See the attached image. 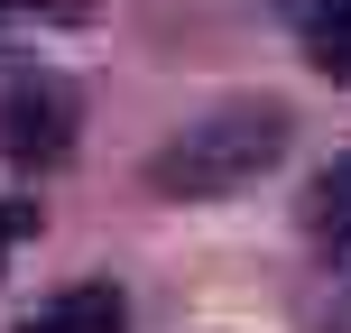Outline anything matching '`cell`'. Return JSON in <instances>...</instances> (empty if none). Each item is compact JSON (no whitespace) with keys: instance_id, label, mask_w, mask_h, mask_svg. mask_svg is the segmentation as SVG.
I'll return each instance as SVG.
<instances>
[{"instance_id":"cell-3","label":"cell","mask_w":351,"mask_h":333,"mask_svg":"<svg viewBox=\"0 0 351 333\" xmlns=\"http://www.w3.org/2000/svg\"><path fill=\"white\" fill-rule=\"evenodd\" d=\"M10 333H130V297L111 278H74V287H56L47 306H28Z\"/></svg>"},{"instance_id":"cell-2","label":"cell","mask_w":351,"mask_h":333,"mask_svg":"<svg viewBox=\"0 0 351 333\" xmlns=\"http://www.w3.org/2000/svg\"><path fill=\"white\" fill-rule=\"evenodd\" d=\"M74 84L65 74H10L0 84V148H10L19 167H65L74 148Z\"/></svg>"},{"instance_id":"cell-6","label":"cell","mask_w":351,"mask_h":333,"mask_svg":"<svg viewBox=\"0 0 351 333\" xmlns=\"http://www.w3.org/2000/svg\"><path fill=\"white\" fill-rule=\"evenodd\" d=\"M28 222H37V213H28V204H10V194H0V260H10V241H19V231H28Z\"/></svg>"},{"instance_id":"cell-1","label":"cell","mask_w":351,"mask_h":333,"mask_svg":"<svg viewBox=\"0 0 351 333\" xmlns=\"http://www.w3.org/2000/svg\"><path fill=\"white\" fill-rule=\"evenodd\" d=\"M287 102H222L204 111V121H185L176 139H158V158H148V194H167V204H222V194L259 185L268 167L287 158Z\"/></svg>"},{"instance_id":"cell-5","label":"cell","mask_w":351,"mask_h":333,"mask_svg":"<svg viewBox=\"0 0 351 333\" xmlns=\"http://www.w3.org/2000/svg\"><path fill=\"white\" fill-rule=\"evenodd\" d=\"M287 19L305 28V47H324V37H351V0H287Z\"/></svg>"},{"instance_id":"cell-7","label":"cell","mask_w":351,"mask_h":333,"mask_svg":"<svg viewBox=\"0 0 351 333\" xmlns=\"http://www.w3.org/2000/svg\"><path fill=\"white\" fill-rule=\"evenodd\" d=\"M0 10H37V0H0Z\"/></svg>"},{"instance_id":"cell-4","label":"cell","mask_w":351,"mask_h":333,"mask_svg":"<svg viewBox=\"0 0 351 333\" xmlns=\"http://www.w3.org/2000/svg\"><path fill=\"white\" fill-rule=\"evenodd\" d=\"M305 241H315L324 260H351V148L305 185Z\"/></svg>"}]
</instances>
